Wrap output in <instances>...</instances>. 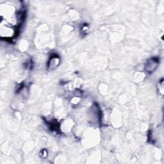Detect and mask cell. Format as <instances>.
<instances>
[{
	"instance_id": "obj_1",
	"label": "cell",
	"mask_w": 164,
	"mask_h": 164,
	"mask_svg": "<svg viewBox=\"0 0 164 164\" xmlns=\"http://www.w3.org/2000/svg\"><path fill=\"white\" fill-rule=\"evenodd\" d=\"M158 64V60L157 58H153L152 60H149L148 62V66H146V68L148 69V71L149 72L153 71L157 68V65Z\"/></svg>"
}]
</instances>
